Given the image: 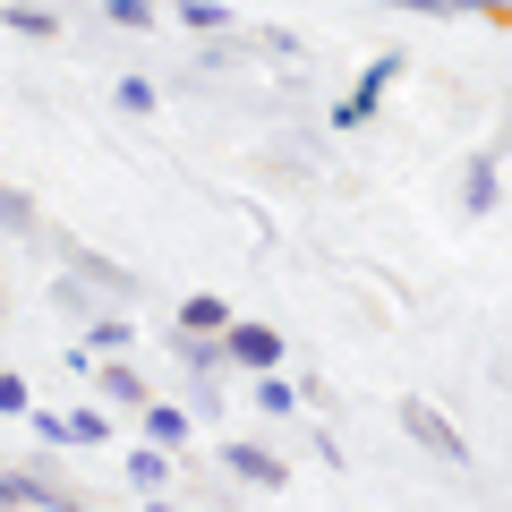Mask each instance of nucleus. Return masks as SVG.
<instances>
[{
	"label": "nucleus",
	"instance_id": "9",
	"mask_svg": "<svg viewBox=\"0 0 512 512\" xmlns=\"http://www.w3.org/2000/svg\"><path fill=\"white\" fill-rule=\"evenodd\" d=\"M188 333H222V325H231V308H222V299H188Z\"/></svg>",
	"mask_w": 512,
	"mask_h": 512
},
{
	"label": "nucleus",
	"instance_id": "6",
	"mask_svg": "<svg viewBox=\"0 0 512 512\" xmlns=\"http://www.w3.org/2000/svg\"><path fill=\"white\" fill-rule=\"evenodd\" d=\"M171 9H180L197 35H222V26H231V9H222V0H171Z\"/></svg>",
	"mask_w": 512,
	"mask_h": 512
},
{
	"label": "nucleus",
	"instance_id": "5",
	"mask_svg": "<svg viewBox=\"0 0 512 512\" xmlns=\"http://www.w3.org/2000/svg\"><path fill=\"white\" fill-rule=\"evenodd\" d=\"M146 436H154V444H188V410L154 402V410H146Z\"/></svg>",
	"mask_w": 512,
	"mask_h": 512
},
{
	"label": "nucleus",
	"instance_id": "1",
	"mask_svg": "<svg viewBox=\"0 0 512 512\" xmlns=\"http://www.w3.org/2000/svg\"><path fill=\"white\" fill-rule=\"evenodd\" d=\"M402 427H410V436H419L427 453L444 461V470H470V444H461V436H453V427H444V419H436L427 402H402Z\"/></svg>",
	"mask_w": 512,
	"mask_h": 512
},
{
	"label": "nucleus",
	"instance_id": "4",
	"mask_svg": "<svg viewBox=\"0 0 512 512\" xmlns=\"http://www.w3.org/2000/svg\"><path fill=\"white\" fill-rule=\"evenodd\" d=\"M393 77H402V60L384 52V60H376V69H367V77H359V94H350V103H342V111H333V120H342V128H359V120H367V111H376V94H384V86H393Z\"/></svg>",
	"mask_w": 512,
	"mask_h": 512
},
{
	"label": "nucleus",
	"instance_id": "2",
	"mask_svg": "<svg viewBox=\"0 0 512 512\" xmlns=\"http://www.w3.org/2000/svg\"><path fill=\"white\" fill-rule=\"evenodd\" d=\"M222 350H231L239 367H256V376H274V359H282V333H274V325H222Z\"/></svg>",
	"mask_w": 512,
	"mask_h": 512
},
{
	"label": "nucleus",
	"instance_id": "12",
	"mask_svg": "<svg viewBox=\"0 0 512 512\" xmlns=\"http://www.w3.org/2000/svg\"><path fill=\"white\" fill-rule=\"evenodd\" d=\"M86 342H103V350H128V342H137V333H128V325H120V316H103V325H94V333H86Z\"/></svg>",
	"mask_w": 512,
	"mask_h": 512
},
{
	"label": "nucleus",
	"instance_id": "8",
	"mask_svg": "<svg viewBox=\"0 0 512 512\" xmlns=\"http://www.w3.org/2000/svg\"><path fill=\"white\" fill-rule=\"evenodd\" d=\"M384 9H419V18H461V9H495V0H384Z\"/></svg>",
	"mask_w": 512,
	"mask_h": 512
},
{
	"label": "nucleus",
	"instance_id": "11",
	"mask_svg": "<svg viewBox=\"0 0 512 512\" xmlns=\"http://www.w3.org/2000/svg\"><path fill=\"white\" fill-rule=\"evenodd\" d=\"M128 478H137V487L154 495V487H163V453H137V461H128Z\"/></svg>",
	"mask_w": 512,
	"mask_h": 512
},
{
	"label": "nucleus",
	"instance_id": "7",
	"mask_svg": "<svg viewBox=\"0 0 512 512\" xmlns=\"http://www.w3.org/2000/svg\"><path fill=\"white\" fill-rule=\"evenodd\" d=\"M461 197H470V214H487V205H495V163H487V154L470 163V180H461Z\"/></svg>",
	"mask_w": 512,
	"mask_h": 512
},
{
	"label": "nucleus",
	"instance_id": "13",
	"mask_svg": "<svg viewBox=\"0 0 512 512\" xmlns=\"http://www.w3.org/2000/svg\"><path fill=\"white\" fill-rule=\"evenodd\" d=\"M69 444H103V410H77V419H69Z\"/></svg>",
	"mask_w": 512,
	"mask_h": 512
},
{
	"label": "nucleus",
	"instance_id": "3",
	"mask_svg": "<svg viewBox=\"0 0 512 512\" xmlns=\"http://www.w3.org/2000/svg\"><path fill=\"white\" fill-rule=\"evenodd\" d=\"M222 461H231V478H248V487H291V470H282L265 444H231Z\"/></svg>",
	"mask_w": 512,
	"mask_h": 512
},
{
	"label": "nucleus",
	"instance_id": "10",
	"mask_svg": "<svg viewBox=\"0 0 512 512\" xmlns=\"http://www.w3.org/2000/svg\"><path fill=\"white\" fill-rule=\"evenodd\" d=\"M256 410H265V419H291V384H282V376H256Z\"/></svg>",
	"mask_w": 512,
	"mask_h": 512
}]
</instances>
